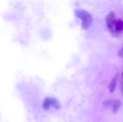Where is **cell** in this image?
I'll return each instance as SVG.
<instances>
[{
  "label": "cell",
  "mask_w": 123,
  "mask_h": 122,
  "mask_svg": "<svg viewBox=\"0 0 123 122\" xmlns=\"http://www.w3.org/2000/svg\"><path fill=\"white\" fill-rule=\"evenodd\" d=\"M76 17L81 21V27L84 30H86L92 26L93 22L92 16L88 11L81 9H76L74 11Z\"/></svg>",
  "instance_id": "cell-1"
},
{
  "label": "cell",
  "mask_w": 123,
  "mask_h": 122,
  "mask_svg": "<svg viewBox=\"0 0 123 122\" xmlns=\"http://www.w3.org/2000/svg\"><path fill=\"white\" fill-rule=\"evenodd\" d=\"M116 20L115 14L113 11H110L106 16L105 19L106 25L108 29L114 35H115V27Z\"/></svg>",
  "instance_id": "cell-2"
},
{
  "label": "cell",
  "mask_w": 123,
  "mask_h": 122,
  "mask_svg": "<svg viewBox=\"0 0 123 122\" xmlns=\"http://www.w3.org/2000/svg\"><path fill=\"white\" fill-rule=\"evenodd\" d=\"M118 74H116L108 85V88L110 93H113L115 91L117 86L118 80Z\"/></svg>",
  "instance_id": "cell-3"
},
{
  "label": "cell",
  "mask_w": 123,
  "mask_h": 122,
  "mask_svg": "<svg viewBox=\"0 0 123 122\" xmlns=\"http://www.w3.org/2000/svg\"><path fill=\"white\" fill-rule=\"evenodd\" d=\"M115 35L121 33L123 31V22L121 19L116 20L115 24Z\"/></svg>",
  "instance_id": "cell-4"
},
{
  "label": "cell",
  "mask_w": 123,
  "mask_h": 122,
  "mask_svg": "<svg viewBox=\"0 0 123 122\" xmlns=\"http://www.w3.org/2000/svg\"><path fill=\"white\" fill-rule=\"evenodd\" d=\"M121 105H122V102L120 100H115L113 105L112 106V111L113 113L116 114L117 113Z\"/></svg>",
  "instance_id": "cell-5"
},
{
  "label": "cell",
  "mask_w": 123,
  "mask_h": 122,
  "mask_svg": "<svg viewBox=\"0 0 123 122\" xmlns=\"http://www.w3.org/2000/svg\"><path fill=\"white\" fill-rule=\"evenodd\" d=\"M50 106L53 107L55 109H59L60 108V105L58 102V101L53 98H51L50 101Z\"/></svg>",
  "instance_id": "cell-6"
},
{
  "label": "cell",
  "mask_w": 123,
  "mask_h": 122,
  "mask_svg": "<svg viewBox=\"0 0 123 122\" xmlns=\"http://www.w3.org/2000/svg\"><path fill=\"white\" fill-rule=\"evenodd\" d=\"M50 100L51 98H46L44 100L43 103V107L45 110H48L50 106Z\"/></svg>",
  "instance_id": "cell-7"
},
{
  "label": "cell",
  "mask_w": 123,
  "mask_h": 122,
  "mask_svg": "<svg viewBox=\"0 0 123 122\" xmlns=\"http://www.w3.org/2000/svg\"><path fill=\"white\" fill-rule=\"evenodd\" d=\"M115 100H105L103 102V105L104 107L106 108H109L112 106Z\"/></svg>",
  "instance_id": "cell-8"
},
{
  "label": "cell",
  "mask_w": 123,
  "mask_h": 122,
  "mask_svg": "<svg viewBox=\"0 0 123 122\" xmlns=\"http://www.w3.org/2000/svg\"><path fill=\"white\" fill-rule=\"evenodd\" d=\"M118 55L120 58H123V45L121 48L118 51Z\"/></svg>",
  "instance_id": "cell-9"
},
{
  "label": "cell",
  "mask_w": 123,
  "mask_h": 122,
  "mask_svg": "<svg viewBox=\"0 0 123 122\" xmlns=\"http://www.w3.org/2000/svg\"><path fill=\"white\" fill-rule=\"evenodd\" d=\"M121 94H123V83H122V85H121Z\"/></svg>",
  "instance_id": "cell-10"
},
{
  "label": "cell",
  "mask_w": 123,
  "mask_h": 122,
  "mask_svg": "<svg viewBox=\"0 0 123 122\" xmlns=\"http://www.w3.org/2000/svg\"><path fill=\"white\" fill-rule=\"evenodd\" d=\"M121 77H122V78H123V72H122V75H121Z\"/></svg>",
  "instance_id": "cell-11"
}]
</instances>
